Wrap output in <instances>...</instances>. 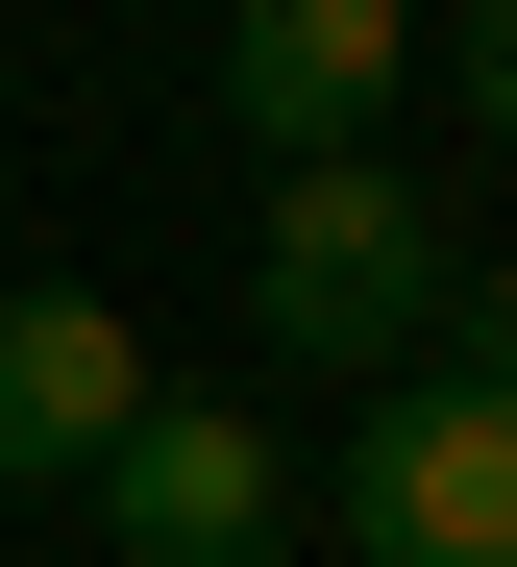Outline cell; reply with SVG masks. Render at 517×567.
<instances>
[{"label": "cell", "instance_id": "7", "mask_svg": "<svg viewBox=\"0 0 517 567\" xmlns=\"http://www.w3.org/2000/svg\"><path fill=\"white\" fill-rule=\"evenodd\" d=\"M444 346H468L493 395H517V271H468V297H444Z\"/></svg>", "mask_w": 517, "mask_h": 567}, {"label": "cell", "instance_id": "3", "mask_svg": "<svg viewBox=\"0 0 517 567\" xmlns=\"http://www.w3.org/2000/svg\"><path fill=\"white\" fill-rule=\"evenodd\" d=\"M74 494H99V543H124V567H271L296 468H271V420H247V395H148Z\"/></svg>", "mask_w": 517, "mask_h": 567}, {"label": "cell", "instance_id": "6", "mask_svg": "<svg viewBox=\"0 0 517 567\" xmlns=\"http://www.w3.org/2000/svg\"><path fill=\"white\" fill-rule=\"evenodd\" d=\"M444 100H468V124L517 148V0H468V25H444Z\"/></svg>", "mask_w": 517, "mask_h": 567}, {"label": "cell", "instance_id": "4", "mask_svg": "<svg viewBox=\"0 0 517 567\" xmlns=\"http://www.w3.org/2000/svg\"><path fill=\"white\" fill-rule=\"evenodd\" d=\"M394 74H420V0H223V124L296 148H394Z\"/></svg>", "mask_w": 517, "mask_h": 567}, {"label": "cell", "instance_id": "5", "mask_svg": "<svg viewBox=\"0 0 517 567\" xmlns=\"http://www.w3.org/2000/svg\"><path fill=\"white\" fill-rule=\"evenodd\" d=\"M173 395V370L124 346V297H74V271H25V297H0V494H50V468H99Z\"/></svg>", "mask_w": 517, "mask_h": 567}, {"label": "cell", "instance_id": "2", "mask_svg": "<svg viewBox=\"0 0 517 567\" xmlns=\"http://www.w3.org/2000/svg\"><path fill=\"white\" fill-rule=\"evenodd\" d=\"M345 567H517V395L493 370H394L345 420Z\"/></svg>", "mask_w": 517, "mask_h": 567}, {"label": "cell", "instance_id": "1", "mask_svg": "<svg viewBox=\"0 0 517 567\" xmlns=\"http://www.w3.org/2000/svg\"><path fill=\"white\" fill-rule=\"evenodd\" d=\"M247 346L271 370H420L444 346V198L370 148H296L247 198Z\"/></svg>", "mask_w": 517, "mask_h": 567}]
</instances>
